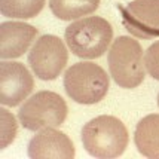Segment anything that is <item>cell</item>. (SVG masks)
I'll return each instance as SVG.
<instances>
[{
	"label": "cell",
	"mask_w": 159,
	"mask_h": 159,
	"mask_svg": "<svg viewBox=\"0 0 159 159\" xmlns=\"http://www.w3.org/2000/svg\"><path fill=\"white\" fill-rule=\"evenodd\" d=\"M28 156L33 159L54 158V159H71L75 158V146L64 132L54 128H43L28 143Z\"/></svg>",
	"instance_id": "cell-9"
},
{
	"label": "cell",
	"mask_w": 159,
	"mask_h": 159,
	"mask_svg": "<svg viewBox=\"0 0 159 159\" xmlns=\"http://www.w3.org/2000/svg\"><path fill=\"white\" fill-rule=\"evenodd\" d=\"M119 11L129 34L144 40L159 37V0H134Z\"/></svg>",
	"instance_id": "cell-7"
},
{
	"label": "cell",
	"mask_w": 159,
	"mask_h": 159,
	"mask_svg": "<svg viewBox=\"0 0 159 159\" xmlns=\"http://www.w3.org/2000/svg\"><path fill=\"white\" fill-rule=\"evenodd\" d=\"M33 88L34 79L24 64L0 62V103L3 106H20L31 94Z\"/></svg>",
	"instance_id": "cell-8"
},
{
	"label": "cell",
	"mask_w": 159,
	"mask_h": 159,
	"mask_svg": "<svg viewBox=\"0 0 159 159\" xmlns=\"http://www.w3.org/2000/svg\"><path fill=\"white\" fill-rule=\"evenodd\" d=\"M129 135L120 119L101 115L82 128V143L91 156L100 159L118 158L128 147Z\"/></svg>",
	"instance_id": "cell-1"
},
{
	"label": "cell",
	"mask_w": 159,
	"mask_h": 159,
	"mask_svg": "<svg viewBox=\"0 0 159 159\" xmlns=\"http://www.w3.org/2000/svg\"><path fill=\"white\" fill-rule=\"evenodd\" d=\"M110 79L106 70L95 62H76L64 75V89L79 104L100 103L109 92Z\"/></svg>",
	"instance_id": "cell-3"
},
{
	"label": "cell",
	"mask_w": 159,
	"mask_h": 159,
	"mask_svg": "<svg viewBox=\"0 0 159 159\" xmlns=\"http://www.w3.org/2000/svg\"><path fill=\"white\" fill-rule=\"evenodd\" d=\"M69 52L64 42L54 34L39 37L28 52V64L42 80H55L66 69Z\"/></svg>",
	"instance_id": "cell-6"
},
{
	"label": "cell",
	"mask_w": 159,
	"mask_h": 159,
	"mask_svg": "<svg viewBox=\"0 0 159 159\" xmlns=\"http://www.w3.org/2000/svg\"><path fill=\"white\" fill-rule=\"evenodd\" d=\"M46 0H0V12L6 18L30 20L42 12Z\"/></svg>",
	"instance_id": "cell-13"
},
{
	"label": "cell",
	"mask_w": 159,
	"mask_h": 159,
	"mask_svg": "<svg viewBox=\"0 0 159 159\" xmlns=\"http://www.w3.org/2000/svg\"><path fill=\"white\" fill-rule=\"evenodd\" d=\"M107 62L110 76L120 88L132 89L144 80L143 49L139 42L129 36H119L113 42Z\"/></svg>",
	"instance_id": "cell-4"
},
{
	"label": "cell",
	"mask_w": 159,
	"mask_h": 159,
	"mask_svg": "<svg viewBox=\"0 0 159 159\" xmlns=\"http://www.w3.org/2000/svg\"><path fill=\"white\" fill-rule=\"evenodd\" d=\"M158 106H159V95H158Z\"/></svg>",
	"instance_id": "cell-16"
},
{
	"label": "cell",
	"mask_w": 159,
	"mask_h": 159,
	"mask_svg": "<svg viewBox=\"0 0 159 159\" xmlns=\"http://www.w3.org/2000/svg\"><path fill=\"white\" fill-rule=\"evenodd\" d=\"M69 49L79 58H100L113 40L110 22L101 16H86L71 22L64 33Z\"/></svg>",
	"instance_id": "cell-2"
},
{
	"label": "cell",
	"mask_w": 159,
	"mask_h": 159,
	"mask_svg": "<svg viewBox=\"0 0 159 159\" xmlns=\"http://www.w3.org/2000/svg\"><path fill=\"white\" fill-rule=\"evenodd\" d=\"M37 36V28L20 21H5L0 24V58H20L27 52Z\"/></svg>",
	"instance_id": "cell-10"
},
{
	"label": "cell",
	"mask_w": 159,
	"mask_h": 159,
	"mask_svg": "<svg viewBox=\"0 0 159 159\" xmlns=\"http://www.w3.org/2000/svg\"><path fill=\"white\" fill-rule=\"evenodd\" d=\"M134 143L143 156L159 159V115H147L137 124Z\"/></svg>",
	"instance_id": "cell-11"
},
{
	"label": "cell",
	"mask_w": 159,
	"mask_h": 159,
	"mask_svg": "<svg viewBox=\"0 0 159 159\" xmlns=\"http://www.w3.org/2000/svg\"><path fill=\"white\" fill-rule=\"evenodd\" d=\"M100 6V0H49V9L62 21L79 20L94 14Z\"/></svg>",
	"instance_id": "cell-12"
},
{
	"label": "cell",
	"mask_w": 159,
	"mask_h": 159,
	"mask_svg": "<svg viewBox=\"0 0 159 159\" xmlns=\"http://www.w3.org/2000/svg\"><path fill=\"white\" fill-rule=\"evenodd\" d=\"M67 111V104L60 94L40 91L22 104L18 119L28 131H40L43 128H55L64 124Z\"/></svg>",
	"instance_id": "cell-5"
},
{
	"label": "cell",
	"mask_w": 159,
	"mask_h": 159,
	"mask_svg": "<svg viewBox=\"0 0 159 159\" xmlns=\"http://www.w3.org/2000/svg\"><path fill=\"white\" fill-rule=\"evenodd\" d=\"M2 116V149H6L15 140L16 135V120L6 109H0Z\"/></svg>",
	"instance_id": "cell-14"
},
{
	"label": "cell",
	"mask_w": 159,
	"mask_h": 159,
	"mask_svg": "<svg viewBox=\"0 0 159 159\" xmlns=\"http://www.w3.org/2000/svg\"><path fill=\"white\" fill-rule=\"evenodd\" d=\"M144 66L149 75L153 79L159 80V40L147 48L144 55Z\"/></svg>",
	"instance_id": "cell-15"
}]
</instances>
